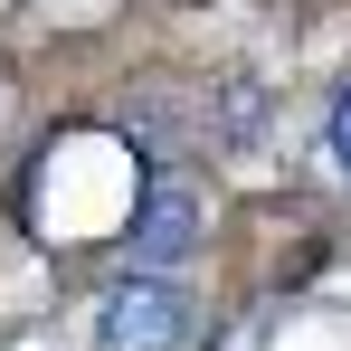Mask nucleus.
<instances>
[{"label": "nucleus", "instance_id": "1", "mask_svg": "<svg viewBox=\"0 0 351 351\" xmlns=\"http://www.w3.org/2000/svg\"><path fill=\"white\" fill-rule=\"evenodd\" d=\"M190 332H199V304H190V285L162 276V266L105 285L95 323H86V342H95V351H190Z\"/></svg>", "mask_w": 351, "mask_h": 351}, {"label": "nucleus", "instance_id": "3", "mask_svg": "<svg viewBox=\"0 0 351 351\" xmlns=\"http://www.w3.org/2000/svg\"><path fill=\"white\" fill-rule=\"evenodd\" d=\"M323 152H332V171H351V86L332 95V114H323Z\"/></svg>", "mask_w": 351, "mask_h": 351}, {"label": "nucleus", "instance_id": "2", "mask_svg": "<svg viewBox=\"0 0 351 351\" xmlns=\"http://www.w3.org/2000/svg\"><path fill=\"white\" fill-rule=\"evenodd\" d=\"M199 237H209L199 190H190L180 171H152V180H143V199H133V228H123V247H133L143 266H180Z\"/></svg>", "mask_w": 351, "mask_h": 351}]
</instances>
